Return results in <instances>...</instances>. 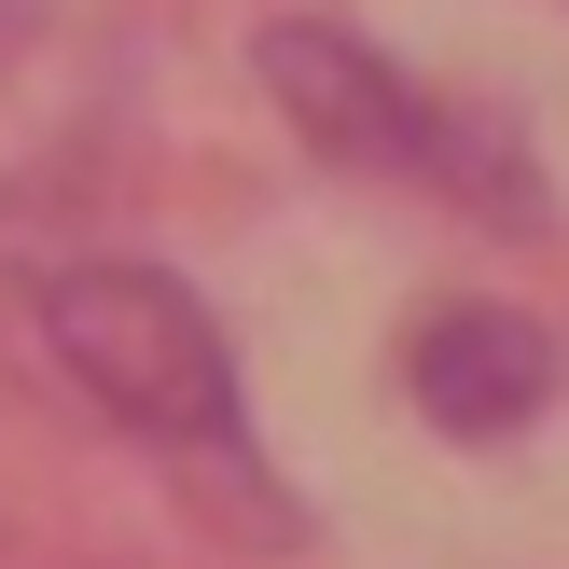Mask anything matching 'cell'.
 I'll use <instances>...</instances> for the list:
<instances>
[{"instance_id":"6da1fadb","label":"cell","mask_w":569,"mask_h":569,"mask_svg":"<svg viewBox=\"0 0 569 569\" xmlns=\"http://www.w3.org/2000/svg\"><path fill=\"white\" fill-rule=\"evenodd\" d=\"M42 333L83 376V403H111L126 431H153V445H222L237 431L222 333H209V306H194L181 278H153V264H70V278H42Z\"/></svg>"},{"instance_id":"7a4b0ae2","label":"cell","mask_w":569,"mask_h":569,"mask_svg":"<svg viewBox=\"0 0 569 569\" xmlns=\"http://www.w3.org/2000/svg\"><path fill=\"white\" fill-rule=\"evenodd\" d=\"M264 83L333 139V153H376V167L403 153V167H431L445 194H472V209H515V153H487L472 126L417 111V83H403V70H376V56L320 42V28H278V42H264Z\"/></svg>"},{"instance_id":"3957f363","label":"cell","mask_w":569,"mask_h":569,"mask_svg":"<svg viewBox=\"0 0 569 569\" xmlns=\"http://www.w3.org/2000/svg\"><path fill=\"white\" fill-rule=\"evenodd\" d=\"M417 403H431V431H459V445L528 431V417L556 403V333L515 320V306H459V320L417 333Z\"/></svg>"}]
</instances>
